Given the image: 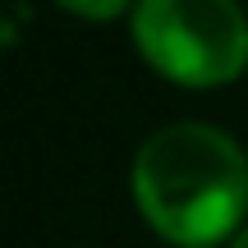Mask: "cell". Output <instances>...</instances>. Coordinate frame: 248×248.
<instances>
[{"mask_svg":"<svg viewBox=\"0 0 248 248\" xmlns=\"http://www.w3.org/2000/svg\"><path fill=\"white\" fill-rule=\"evenodd\" d=\"M133 198L156 234L207 248L248 212V156L216 124H166L133 156Z\"/></svg>","mask_w":248,"mask_h":248,"instance_id":"1","label":"cell"},{"mask_svg":"<svg viewBox=\"0 0 248 248\" xmlns=\"http://www.w3.org/2000/svg\"><path fill=\"white\" fill-rule=\"evenodd\" d=\"M133 42L156 74L212 88L244 74L248 14L230 0H147L133 9Z\"/></svg>","mask_w":248,"mask_h":248,"instance_id":"2","label":"cell"},{"mask_svg":"<svg viewBox=\"0 0 248 248\" xmlns=\"http://www.w3.org/2000/svg\"><path fill=\"white\" fill-rule=\"evenodd\" d=\"M64 9H74V14H92V18H110V14H120V5H64Z\"/></svg>","mask_w":248,"mask_h":248,"instance_id":"3","label":"cell"},{"mask_svg":"<svg viewBox=\"0 0 248 248\" xmlns=\"http://www.w3.org/2000/svg\"><path fill=\"white\" fill-rule=\"evenodd\" d=\"M230 248H248V225H244L239 234H234V244H230Z\"/></svg>","mask_w":248,"mask_h":248,"instance_id":"4","label":"cell"}]
</instances>
